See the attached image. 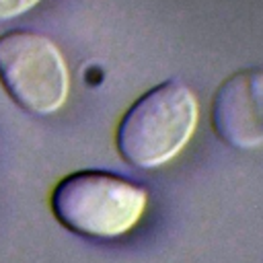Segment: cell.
Here are the masks:
<instances>
[{
	"mask_svg": "<svg viewBox=\"0 0 263 263\" xmlns=\"http://www.w3.org/2000/svg\"><path fill=\"white\" fill-rule=\"evenodd\" d=\"M49 203L55 220L74 234L111 240L140 222L148 193L117 173L76 171L53 187Z\"/></svg>",
	"mask_w": 263,
	"mask_h": 263,
	"instance_id": "cell-2",
	"label": "cell"
},
{
	"mask_svg": "<svg viewBox=\"0 0 263 263\" xmlns=\"http://www.w3.org/2000/svg\"><path fill=\"white\" fill-rule=\"evenodd\" d=\"M212 127L236 150L263 146V70H238L218 86L212 101Z\"/></svg>",
	"mask_w": 263,
	"mask_h": 263,
	"instance_id": "cell-4",
	"label": "cell"
},
{
	"mask_svg": "<svg viewBox=\"0 0 263 263\" xmlns=\"http://www.w3.org/2000/svg\"><path fill=\"white\" fill-rule=\"evenodd\" d=\"M0 82L33 115L60 111L70 92V72L60 47L43 33L12 29L0 35Z\"/></svg>",
	"mask_w": 263,
	"mask_h": 263,
	"instance_id": "cell-3",
	"label": "cell"
},
{
	"mask_svg": "<svg viewBox=\"0 0 263 263\" xmlns=\"http://www.w3.org/2000/svg\"><path fill=\"white\" fill-rule=\"evenodd\" d=\"M199 105L193 90L179 80H164L144 92L117 125V150L138 168L171 162L193 138Z\"/></svg>",
	"mask_w": 263,
	"mask_h": 263,
	"instance_id": "cell-1",
	"label": "cell"
},
{
	"mask_svg": "<svg viewBox=\"0 0 263 263\" xmlns=\"http://www.w3.org/2000/svg\"><path fill=\"white\" fill-rule=\"evenodd\" d=\"M37 4H41V0H0V23L18 18L33 10Z\"/></svg>",
	"mask_w": 263,
	"mask_h": 263,
	"instance_id": "cell-5",
	"label": "cell"
}]
</instances>
